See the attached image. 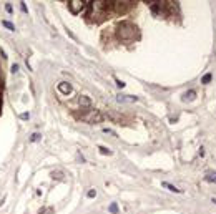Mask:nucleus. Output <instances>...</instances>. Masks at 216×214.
I'll return each mask as SVG.
<instances>
[{
	"label": "nucleus",
	"instance_id": "1",
	"mask_svg": "<svg viewBox=\"0 0 216 214\" xmlns=\"http://www.w3.org/2000/svg\"><path fill=\"white\" fill-rule=\"evenodd\" d=\"M136 37V27L130 22H121L118 25V38L121 42H132Z\"/></svg>",
	"mask_w": 216,
	"mask_h": 214
},
{
	"label": "nucleus",
	"instance_id": "2",
	"mask_svg": "<svg viewBox=\"0 0 216 214\" xmlns=\"http://www.w3.org/2000/svg\"><path fill=\"white\" fill-rule=\"evenodd\" d=\"M88 3H90V2H80V0H72V2H68V9H70L72 14H80V12H83L85 7H88Z\"/></svg>",
	"mask_w": 216,
	"mask_h": 214
},
{
	"label": "nucleus",
	"instance_id": "3",
	"mask_svg": "<svg viewBox=\"0 0 216 214\" xmlns=\"http://www.w3.org/2000/svg\"><path fill=\"white\" fill-rule=\"evenodd\" d=\"M81 120L87 123H98V121H101V115L96 110H90L88 115H81Z\"/></svg>",
	"mask_w": 216,
	"mask_h": 214
},
{
	"label": "nucleus",
	"instance_id": "4",
	"mask_svg": "<svg viewBox=\"0 0 216 214\" xmlns=\"http://www.w3.org/2000/svg\"><path fill=\"white\" fill-rule=\"evenodd\" d=\"M57 90L63 95H68V93H72V85L68 83V81H60V83L57 85Z\"/></svg>",
	"mask_w": 216,
	"mask_h": 214
},
{
	"label": "nucleus",
	"instance_id": "5",
	"mask_svg": "<svg viewBox=\"0 0 216 214\" xmlns=\"http://www.w3.org/2000/svg\"><path fill=\"white\" fill-rule=\"evenodd\" d=\"M161 186H163V188H166V189H170L171 193H178V194H181V193H183V189H178L176 186H173V184L166 183V181H165V183H161Z\"/></svg>",
	"mask_w": 216,
	"mask_h": 214
},
{
	"label": "nucleus",
	"instance_id": "6",
	"mask_svg": "<svg viewBox=\"0 0 216 214\" xmlns=\"http://www.w3.org/2000/svg\"><path fill=\"white\" fill-rule=\"evenodd\" d=\"M78 101H80L81 106H85V108H90V106H92V100L88 96H80Z\"/></svg>",
	"mask_w": 216,
	"mask_h": 214
},
{
	"label": "nucleus",
	"instance_id": "7",
	"mask_svg": "<svg viewBox=\"0 0 216 214\" xmlns=\"http://www.w3.org/2000/svg\"><path fill=\"white\" fill-rule=\"evenodd\" d=\"M205 181H208V183H214V184H216V173H208V174L205 176Z\"/></svg>",
	"mask_w": 216,
	"mask_h": 214
},
{
	"label": "nucleus",
	"instance_id": "8",
	"mask_svg": "<svg viewBox=\"0 0 216 214\" xmlns=\"http://www.w3.org/2000/svg\"><path fill=\"white\" fill-rule=\"evenodd\" d=\"M194 96H196V91H194V90H190V91L185 93V100H194Z\"/></svg>",
	"mask_w": 216,
	"mask_h": 214
},
{
	"label": "nucleus",
	"instance_id": "9",
	"mask_svg": "<svg viewBox=\"0 0 216 214\" xmlns=\"http://www.w3.org/2000/svg\"><path fill=\"white\" fill-rule=\"evenodd\" d=\"M136 96H118V101H136Z\"/></svg>",
	"mask_w": 216,
	"mask_h": 214
},
{
	"label": "nucleus",
	"instance_id": "10",
	"mask_svg": "<svg viewBox=\"0 0 216 214\" xmlns=\"http://www.w3.org/2000/svg\"><path fill=\"white\" fill-rule=\"evenodd\" d=\"M211 78H213V75H211V73H206V75L201 78V83H210Z\"/></svg>",
	"mask_w": 216,
	"mask_h": 214
},
{
	"label": "nucleus",
	"instance_id": "11",
	"mask_svg": "<svg viewBox=\"0 0 216 214\" xmlns=\"http://www.w3.org/2000/svg\"><path fill=\"white\" fill-rule=\"evenodd\" d=\"M98 150H100L101 154H112V151H110L108 148H105V146H98Z\"/></svg>",
	"mask_w": 216,
	"mask_h": 214
},
{
	"label": "nucleus",
	"instance_id": "12",
	"mask_svg": "<svg viewBox=\"0 0 216 214\" xmlns=\"http://www.w3.org/2000/svg\"><path fill=\"white\" fill-rule=\"evenodd\" d=\"M110 212H113V214H116V212H118V206H116V203H112V204H110Z\"/></svg>",
	"mask_w": 216,
	"mask_h": 214
},
{
	"label": "nucleus",
	"instance_id": "13",
	"mask_svg": "<svg viewBox=\"0 0 216 214\" xmlns=\"http://www.w3.org/2000/svg\"><path fill=\"white\" fill-rule=\"evenodd\" d=\"M40 138H42V136H40L38 133H33V134H32V138H30V141H32V143H37Z\"/></svg>",
	"mask_w": 216,
	"mask_h": 214
},
{
	"label": "nucleus",
	"instance_id": "14",
	"mask_svg": "<svg viewBox=\"0 0 216 214\" xmlns=\"http://www.w3.org/2000/svg\"><path fill=\"white\" fill-rule=\"evenodd\" d=\"M52 176H53V179H55V178H57V179H62V178H63V174H62L60 171H57V173L53 171V173H52Z\"/></svg>",
	"mask_w": 216,
	"mask_h": 214
},
{
	"label": "nucleus",
	"instance_id": "15",
	"mask_svg": "<svg viewBox=\"0 0 216 214\" xmlns=\"http://www.w3.org/2000/svg\"><path fill=\"white\" fill-rule=\"evenodd\" d=\"M2 23H3V25H5L7 28H9V30H15V27H14V25H12V23H10V22H7V20H3V22H2Z\"/></svg>",
	"mask_w": 216,
	"mask_h": 214
},
{
	"label": "nucleus",
	"instance_id": "16",
	"mask_svg": "<svg viewBox=\"0 0 216 214\" xmlns=\"http://www.w3.org/2000/svg\"><path fill=\"white\" fill-rule=\"evenodd\" d=\"M87 196H88V197H95V196H96V191H95V189H90V191L87 193Z\"/></svg>",
	"mask_w": 216,
	"mask_h": 214
},
{
	"label": "nucleus",
	"instance_id": "17",
	"mask_svg": "<svg viewBox=\"0 0 216 214\" xmlns=\"http://www.w3.org/2000/svg\"><path fill=\"white\" fill-rule=\"evenodd\" d=\"M116 85L120 86V88H125V83H123L121 80H118V78H116Z\"/></svg>",
	"mask_w": 216,
	"mask_h": 214
},
{
	"label": "nucleus",
	"instance_id": "18",
	"mask_svg": "<svg viewBox=\"0 0 216 214\" xmlns=\"http://www.w3.org/2000/svg\"><path fill=\"white\" fill-rule=\"evenodd\" d=\"M5 10L9 12V14H12V5H10V3H7V5H5Z\"/></svg>",
	"mask_w": 216,
	"mask_h": 214
},
{
	"label": "nucleus",
	"instance_id": "19",
	"mask_svg": "<svg viewBox=\"0 0 216 214\" xmlns=\"http://www.w3.org/2000/svg\"><path fill=\"white\" fill-rule=\"evenodd\" d=\"M12 72H14V73H15V72H18V65H17V63L12 65Z\"/></svg>",
	"mask_w": 216,
	"mask_h": 214
},
{
	"label": "nucleus",
	"instance_id": "20",
	"mask_svg": "<svg viewBox=\"0 0 216 214\" xmlns=\"http://www.w3.org/2000/svg\"><path fill=\"white\" fill-rule=\"evenodd\" d=\"M20 9H22V12H27V5H25V3H20Z\"/></svg>",
	"mask_w": 216,
	"mask_h": 214
},
{
	"label": "nucleus",
	"instance_id": "21",
	"mask_svg": "<svg viewBox=\"0 0 216 214\" xmlns=\"http://www.w3.org/2000/svg\"><path fill=\"white\" fill-rule=\"evenodd\" d=\"M20 118H22V120H28V113H22V115H20Z\"/></svg>",
	"mask_w": 216,
	"mask_h": 214
},
{
	"label": "nucleus",
	"instance_id": "22",
	"mask_svg": "<svg viewBox=\"0 0 216 214\" xmlns=\"http://www.w3.org/2000/svg\"><path fill=\"white\" fill-rule=\"evenodd\" d=\"M211 203H214V204H216V197H213V199H211Z\"/></svg>",
	"mask_w": 216,
	"mask_h": 214
}]
</instances>
